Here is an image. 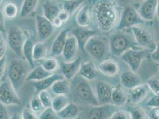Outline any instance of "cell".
Masks as SVG:
<instances>
[{
  "label": "cell",
  "mask_w": 159,
  "mask_h": 119,
  "mask_svg": "<svg viewBox=\"0 0 159 119\" xmlns=\"http://www.w3.org/2000/svg\"><path fill=\"white\" fill-rule=\"evenodd\" d=\"M90 10L100 31L107 33L117 26L123 9L116 0H92Z\"/></svg>",
  "instance_id": "6da1fadb"
},
{
  "label": "cell",
  "mask_w": 159,
  "mask_h": 119,
  "mask_svg": "<svg viewBox=\"0 0 159 119\" xmlns=\"http://www.w3.org/2000/svg\"><path fill=\"white\" fill-rule=\"evenodd\" d=\"M110 53L114 57H119L129 49H142L137 45L134 36L128 33L118 31L113 33L109 39Z\"/></svg>",
  "instance_id": "7a4b0ae2"
},
{
  "label": "cell",
  "mask_w": 159,
  "mask_h": 119,
  "mask_svg": "<svg viewBox=\"0 0 159 119\" xmlns=\"http://www.w3.org/2000/svg\"><path fill=\"white\" fill-rule=\"evenodd\" d=\"M74 93L77 98L84 104L93 106L100 105L96 93L89 81L81 76L74 82Z\"/></svg>",
  "instance_id": "3957f363"
},
{
  "label": "cell",
  "mask_w": 159,
  "mask_h": 119,
  "mask_svg": "<svg viewBox=\"0 0 159 119\" xmlns=\"http://www.w3.org/2000/svg\"><path fill=\"white\" fill-rule=\"evenodd\" d=\"M84 50L94 59L102 60L110 52L109 40L105 37L94 35L87 41Z\"/></svg>",
  "instance_id": "277c9868"
},
{
  "label": "cell",
  "mask_w": 159,
  "mask_h": 119,
  "mask_svg": "<svg viewBox=\"0 0 159 119\" xmlns=\"http://www.w3.org/2000/svg\"><path fill=\"white\" fill-rule=\"evenodd\" d=\"M26 67L25 63L20 60H12L8 67V78L18 93L26 79Z\"/></svg>",
  "instance_id": "5b68a950"
},
{
  "label": "cell",
  "mask_w": 159,
  "mask_h": 119,
  "mask_svg": "<svg viewBox=\"0 0 159 119\" xmlns=\"http://www.w3.org/2000/svg\"><path fill=\"white\" fill-rule=\"evenodd\" d=\"M27 38L26 32L17 26L10 27L7 33V43L17 56H22V49Z\"/></svg>",
  "instance_id": "8992f818"
},
{
  "label": "cell",
  "mask_w": 159,
  "mask_h": 119,
  "mask_svg": "<svg viewBox=\"0 0 159 119\" xmlns=\"http://www.w3.org/2000/svg\"><path fill=\"white\" fill-rule=\"evenodd\" d=\"M144 23V20L140 16L139 12L134 7H126L122 10L116 29L121 31L143 25Z\"/></svg>",
  "instance_id": "52a82bcc"
},
{
  "label": "cell",
  "mask_w": 159,
  "mask_h": 119,
  "mask_svg": "<svg viewBox=\"0 0 159 119\" xmlns=\"http://www.w3.org/2000/svg\"><path fill=\"white\" fill-rule=\"evenodd\" d=\"M131 33L137 45L142 49L152 50L156 48V42L151 33L139 25L131 27Z\"/></svg>",
  "instance_id": "ba28073f"
},
{
  "label": "cell",
  "mask_w": 159,
  "mask_h": 119,
  "mask_svg": "<svg viewBox=\"0 0 159 119\" xmlns=\"http://www.w3.org/2000/svg\"><path fill=\"white\" fill-rule=\"evenodd\" d=\"M0 102L6 106H19L21 101L8 79L0 83Z\"/></svg>",
  "instance_id": "9c48e42d"
},
{
  "label": "cell",
  "mask_w": 159,
  "mask_h": 119,
  "mask_svg": "<svg viewBox=\"0 0 159 119\" xmlns=\"http://www.w3.org/2000/svg\"><path fill=\"white\" fill-rule=\"evenodd\" d=\"M145 55L146 52L144 49H129L123 53L119 57L128 64L132 71L136 72L141 66Z\"/></svg>",
  "instance_id": "30bf717a"
},
{
  "label": "cell",
  "mask_w": 159,
  "mask_h": 119,
  "mask_svg": "<svg viewBox=\"0 0 159 119\" xmlns=\"http://www.w3.org/2000/svg\"><path fill=\"white\" fill-rule=\"evenodd\" d=\"M36 31L40 41H44L52 35L55 27L50 20L44 16L38 15L36 17Z\"/></svg>",
  "instance_id": "8fae6325"
},
{
  "label": "cell",
  "mask_w": 159,
  "mask_h": 119,
  "mask_svg": "<svg viewBox=\"0 0 159 119\" xmlns=\"http://www.w3.org/2000/svg\"><path fill=\"white\" fill-rule=\"evenodd\" d=\"M118 107L112 103L93 106L89 112L87 118L90 119H111L113 114L118 110Z\"/></svg>",
  "instance_id": "7c38bea8"
},
{
  "label": "cell",
  "mask_w": 159,
  "mask_h": 119,
  "mask_svg": "<svg viewBox=\"0 0 159 119\" xmlns=\"http://www.w3.org/2000/svg\"><path fill=\"white\" fill-rule=\"evenodd\" d=\"M98 33V31L89 29L88 27L79 26L72 30V35L77 40L79 49L84 53L85 52L84 47L87 41Z\"/></svg>",
  "instance_id": "4fadbf2b"
},
{
  "label": "cell",
  "mask_w": 159,
  "mask_h": 119,
  "mask_svg": "<svg viewBox=\"0 0 159 119\" xmlns=\"http://www.w3.org/2000/svg\"><path fill=\"white\" fill-rule=\"evenodd\" d=\"M113 86L105 82H98L95 87V93L98 101L101 104L112 103Z\"/></svg>",
  "instance_id": "5bb4252c"
},
{
  "label": "cell",
  "mask_w": 159,
  "mask_h": 119,
  "mask_svg": "<svg viewBox=\"0 0 159 119\" xmlns=\"http://www.w3.org/2000/svg\"><path fill=\"white\" fill-rule=\"evenodd\" d=\"M82 63L81 57H77L69 62H62L61 65V70L62 75L67 80H72L79 72Z\"/></svg>",
  "instance_id": "9a60e30c"
},
{
  "label": "cell",
  "mask_w": 159,
  "mask_h": 119,
  "mask_svg": "<svg viewBox=\"0 0 159 119\" xmlns=\"http://www.w3.org/2000/svg\"><path fill=\"white\" fill-rule=\"evenodd\" d=\"M157 7V0H144L138 12L144 21H152L156 15Z\"/></svg>",
  "instance_id": "2e32d148"
},
{
  "label": "cell",
  "mask_w": 159,
  "mask_h": 119,
  "mask_svg": "<svg viewBox=\"0 0 159 119\" xmlns=\"http://www.w3.org/2000/svg\"><path fill=\"white\" fill-rule=\"evenodd\" d=\"M79 48V45L75 38L73 35L68 36L62 53V55L65 61L69 62L75 59L76 58Z\"/></svg>",
  "instance_id": "e0dca14e"
},
{
  "label": "cell",
  "mask_w": 159,
  "mask_h": 119,
  "mask_svg": "<svg viewBox=\"0 0 159 119\" xmlns=\"http://www.w3.org/2000/svg\"><path fill=\"white\" fill-rule=\"evenodd\" d=\"M64 78H65L62 74L54 73L43 79L39 81H34L32 85L34 88L35 92L39 93L43 90H48V89L51 88L55 81L62 79Z\"/></svg>",
  "instance_id": "ac0fdd59"
},
{
  "label": "cell",
  "mask_w": 159,
  "mask_h": 119,
  "mask_svg": "<svg viewBox=\"0 0 159 119\" xmlns=\"http://www.w3.org/2000/svg\"><path fill=\"white\" fill-rule=\"evenodd\" d=\"M120 80L122 86L128 89H131L141 84L140 77L136 72L132 70L121 73Z\"/></svg>",
  "instance_id": "d6986e66"
},
{
  "label": "cell",
  "mask_w": 159,
  "mask_h": 119,
  "mask_svg": "<svg viewBox=\"0 0 159 119\" xmlns=\"http://www.w3.org/2000/svg\"><path fill=\"white\" fill-rule=\"evenodd\" d=\"M69 29H64L60 32L54 40L52 48H51V55L55 57L62 55L64 48L66 42L67 37L68 36Z\"/></svg>",
  "instance_id": "ffe728a7"
},
{
  "label": "cell",
  "mask_w": 159,
  "mask_h": 119,
  "mask_svg": "<svg viewBox=\"0 0 159 119\" xmlns=\"http://www.w3.org/2000/svg\"><path fill=\"white\" fill-rule=\"evenodd\" d=\"M99 70L105 76L114 77L119 74L120 67L116 61L112 59H107L103 60L100 63Z\"/></svg>",
  "instance_id": "44dd1931"
},
{
  "label": "cell",
  "mask_w": 159,
  "mask_h": 119,
  "mask_svg": "<svg viewBox=\"0 0 159 119\" xmlns=\"http://www.w3.org/2000/svg\"><path fill=\"white\" fill-rule=\"evenodd\" d=\"M150 89L147 83L140 84L130 91V100L133 104H139L145 99Z\"/></svg>",
  "instance_id": "7402d4cb"
},
{
  "label": "cell",
  "mask_w": 159,
  "mask_h": 119,
  "mask_svg": "<svg viewBox=\"0 0 159 119\" xmlns=\"http://www.w3.org/2000/svg\"><path fill=\"white\" fill-rule=\"evenodd\" d=\"M80 76L88 81H92L97 77V69L93 61L82 62L80 68Z\"/></svg>",
  "instance_id": "603a6c76"
},
{
  "label": "cell",
  "mask_w": 159,
  "mask_h": 119,
  "mask_svg": "<svg viewBox=\"0 0 159 119\" xmlns=\"http://www.w3.org/2000/svg\"><path fill=\"white\" fill-rule=\"evenodd\" d=\"M62 10L57 3L51 0H47L43 5V16L51 22L58 16Z\"/></svg>",
  "instance_id": "cb8c5ba5"
},
{
  "label": "cell",
  "mask_w": 159,
  "mask_h": 119,
  "mask_svg": "<svg viewBox=\"0 0 159 119\" xmlns=\"http://www.w3.org/2000/svg\"><path fill=\"white\" fill-rule=\"evenodd\" d=\"M77 22L80 26L89 27L92 22V13L90 6L86 4L81 7L76 17Z\"/></svg>",
  "instance_id": "d4e9b609"
},
{
  "label": "cell",
  "mask_w": 159,
  "mask_h": 119,
  "mask_svg": "<svg viewBox=\"0 0 159 119\" xmlns=\"http://www.w3.org/2000/svg\"><path fill=\"white\" fill-rule=\"evenodd\" d=\"M128 101V96L125 92L119 86L113 87L112 93V104L117 107L125 104Z\"/></svg>",
  "instance_id": "484cf974"
},
{
  "label": "cell",
  "mask_w": 159,
  "mask_h": 119,
  "mask_svg": "<svg viewBox=\"0 0 159 119\" xmlns=\"http://www.w3.org/2000/svg\"><path fill=\"white\" fill-rule=\"evenodd\" d=\"M79 114V109L76 104L73 102L69 103L67 106L57 112L60 119H75Z\"/></svg>",
  "instance_id": "4316f807"
},
{
  "label": "cell",
  "mask_w": 159,
  "mask_h": 119,
  "mask_svg": "<svg viewBox=\"0 0 159 119\" xmlns=\"http://www.w3.org/2000/svg\"><path fill=\"white\" fill-rule=\"evenodd\" d=\"M53 73L48 72L41 65L34 67L27 75L26 81H39L51 76Z\"/></svg>",
  "instance_id": "83f0119b"
},
{
  "label": "cell",
  "mask_w": 159,
  "mask_h": 119,
  "mask_svg": "<svg viewBox=\"0 0 159 119\" xmlns=\"http://www.w3.org/2000/svg\"><path fill=\"white\" fill-rule=\"evenodd\" d=\"M39 0H23L20 11V16L25 18L33 13L38 7Z\"/></svg>",
  "instance_id": "f1b7e54d"
},
{
  "label": "cell",
  "mask_w": 159,
  "mask_h": 119,
  "mask_svg": "<svg viewBox=\"0 0 159 119\" xmlns=\"http://www.w3.org/2000/svg\"><path fill=\"white\" fill-rule=\"evenodd\" d=\"M68 80L64 78L55 81L51 87L52 92L55 95H66L70 89V85Z\"/></svg>",
  "instance_id": "f546056e"
},
{
  "label": "cell",
  "mask_w": 159,
  "mask_h": 119,
  "mask_svg": "<svg viewBox=\"0 0 159 119\" xmlns=\"http://www.w3.org/2000/svg\"><path fill=\"white\" fill-rule=\"evenodd\" d=\"M34 45L33 41L28 38L26 40L22 49V56H23L29 64L33 68L34 67L33 57Z\"/></svg>",
  "instance_id": "4dcf8cb0"
},
{
  "label": "cell",
  "mask_w": 159,
  "mask_h": 119,
  "mask_svg": "<svg viewBox=\"0 0 159 119\" xmlns=\"http://www.w3.org/2000/svg\"><path fill=\"white\" fill-rule=\"evenodd\" d=\"M47 54L48 47L45 43L39 42L34 45L33 53L34 61L45 59L47 58Z\"/></svg>",
  "instance_id": "1f68e13d"
},
{
  "label": "cell",
  "mask_w": 159,
  "mask_h": 119,
  "mask_svg": "<svg viewBox=\"0 0 159 119\" xmlns=\"http://www.w3.org/2000/svg\"><path fill=\"white\" fill-rule=\"evenodd\" d=\"M19 13V9L17 4L13 1L6 2L2 8V14L4 17L7 19H13L16 18Z\"/></svg>",
  "instance_id": "d6a6232c"
},
{
  "label": "cell",
  "mask_w": 159,
  "mask_h": 119,
  "mask_svg": "<svg viewBox=\"0 0 159 119\" xmlns=\"http://www.w3.org/2000/svg\"><path fill=\"white\" fill-rule=\"evenodd\" d=\"M69 104V99L66 95H56L52 102V107L57 112H59Z\"/></svg>",
  "instance_id": "836d02e7"
},
{
  "label": "cell",
  "mask_w": 159,
  "mask_h": 119,
  "mask_svg": "<svg viewBox=\"0 0 159 119\" xmlns=\"http://www.w3.org/2000/svg\"><path fill=\"white\" fill-rule=\"evenodd\" d=\"M84 2V0H65L62 4V10L72 15Z\"/></svg>",
  "instance_id": "e575fe53"
},
{
  "label": "cell",
  "mask_w": 159,
  "mask_h": 119,
  "mask_svg": "<svg viewBox=\"0 0 159 119\" xmlns=\"http://www.w3.org/2000/svg\"><path fill=\"white\" fill-rule=\"evenodd\" d=\"M41 66L48 72L54 73L57 70H58L60 66V63L57 59L52 56L43 59Z\"/></svg>",
  "instance_id": "d590c367"
},
{
  "label": "cell",
  "mask_w": 159,
  "mask_h": 119,
  "mask_svg": "<svg viewBox=\"0 0 159 119\" xmlns=\"http://www.w3.org/2000/svg\"><path fill=\"white\" fill-rule=\"evenodd\" d=\"M30 107L31 110L38 116L45 108L43 106L38 95H34L32 98L30 102Z\"/></svg>",
  "instance_id": "8d00e7d4"
},
{
  "label": "cell",
  "mask_w": 159,
  "mask_h": 119,
  "mask_svg": "<svg viewBox=\"0 0 159 119\" xmlns=\"http://www.w3.org/2000/svg\"><path fill=\"white\" fill-rule=\"evenodd\" d=\"M40 99L45 108H48L52 107V97L51 93L48 90H43L38 93Z\"/></svg>",
  "instance_id": "74e56055"
},
{
  "label": "cell",
  "mask_w": 159,
  "mask_h": 119,
  "mask_svg": "<svg viewBox=\"0 0 159 119\" xmlns=\"http://www.w3.org/2000/svg\"><path fill=\"white\" fill-rule=\"evenodd\" d=\"M38 118L39 119H60L57 112L53 110L52 107L45 108L39 115Z\"/></svg>",
  "instance_id": "f35d334b"
},
{
  "label": "cell",
  "mask_w": 159,
  "mask_h": 119,
  "mask_svg": "<svg viewBox=\"0 0 159 119\" xmlns=\"http://www.w3.org/2000/svg\"><path fill=\"white\" fill-rule=\"evenodd\" d=\"M129 112L133 119H145L148 118V114L146 110L141 107H137L132 108Z\"/></svg>",
  "instance_id": "ab89813d"
},
{
  "label": "cell",
  "mask_w": 159,
  "mask_h": 119,
  "mask_svg": "<svg viewBox=\"0 0 159 119\" xmlns=\"http://www.w3.org/2000/svg\"><path fill=\"white\" fill-rule=\"evenodd\" d=\"M147 85L149 86L150 91L154 94L159 96V79L157 78H152L147 81Z\"/></svg>",
  "instance_id": "60d3db41"
},
{
  "label": "cell",
  "mask_w": 159,
  "mask_h": 119,
  "mask_svg": "<svg viewBox=\"0 0 159 119\" xmlns=\"http://www.w3.org/2000/svg\"><path fill=\"white\" fill-rule=\"evenodd\" d=\"M111 119H131V116L129 112L117 110L113 114Z\"/></svg>",
  "instance_id": "b9f144b4"
},
{
  "label": "cell",
  "mask_w": 159,
  "mask_h": 119,
  "mask_svg": "<svg viewBox=\"0 0 159 119\" xmlns=\"http://www.w3.org/2000/svg\"><path fill=\"white\" fill-rule=\"evenodd\" d=\"M21 118L23 119H37L38 116L36 115L31 108H25L21 112Z\"/></svg>",
  "instance_id": "7bdbcfd3"
},
{
  "label": "cell",
  "mask_w": 159,
  "mask_h": 119,
  "mask_svg": "<svg viewBox=\"0 0 159 119\" xmlns=\"http://www.w3.org/2000/svg\"><path fill=\"white\" fill-rule=\"evenodd\" d=\"M144 106L148 107H159V96L156 94L152 95L147 101H146Z\"/></svg>",
  "instance_id": "ee69618b"
},
{
  "label": "cell",
  "mask_w": 159,
  "mask_h": 119,
  "mask_svg": "<svg viewBox=\"0 0 159 119\" xmlns=\"http://www.w3.org/2000/svg\"><path fill=\"white\" fill-rule=\"evenodd\" d=\"M7 51V42L3 36V33L0 32V59L6 55Z\"/></svg>",
  "instance_id": "f6af8a7d"
},
{
  "label": "cell",
  "mask_w": 159,
  "mask_h": 119,
  "mask_svg": "<svg viewBox=\"0 0 159 119\" xmlns=\"http://www.w3.org/2000/svg\"><path fill=\"white\" fill-rule=\"evenodd\" d=\"M10 114L6 105L0 102V119H10Z\"/></svg>",
  "instance_id": "bcb514c9"
},
{
  "label": "cell",
  "mask_w": 159,
  "mask_h": 119,
  "mask_svg": "<svg viewBox=\"0 0 159 119\" xmlns=\"http://www.w3.org/2000/svg\"><path fill=\"white\" fill-rule=\"evenodd\" d=\"M7 64V59L6 55L0 59V81L2 79L6 70Z\"/></svg>",
  "instance_id": "7dc6e473"
},
{
  "label": "cell",
  "mask_w": 159,
  "mask_h": 119,
  "mask_svg": "<svg viewBox=\"0 0 159 119\" xmlns=\"http://www.w3.org/2000/svg\"><path fill=\"white\" fill-rule=\"evenodd\" d=\"M148 119H159V107H152L148 113Z\"/></svg>",
  "instance_id": "c3c4849f"
},
{
  "label": "cell",
  "mask_w": 159,
  "mask_h": 119,
  "mask_svg": "<svg viewBox=\"0 0 159 119\" xmlns=\"http://www.w3.org/2000/svg\"><path fill=\"white\" fill-rule=\"evenodd\" d=\"M151 57L154 61L159 63V42L156 44L154 51H152Z\"/></svg>",
  "instance_id": "681fc988"
},
{
  "label": "cell",
  "mask_w": 159,
  "mask_h": 119,
  "mask_svg": "<svg viewBox=\"0 0 159 119\" xmlns=\"http://www.w3.org/2000/svg\"><path fill=\"white\" fill-rule=\"evenodd\" d=\"M70 14L66 12H65L64 10H62L60 12V13L58 14V18L60 19V20H61L63 23L66 22L68 20H69L70 17Z\"/></svg>",
  "instance_id": "f907efd6"
},
{
  "label": "cell",
  "mask_w": 159,
  "mask_h": 119,
  "mask_svg": "<svg viewBox=\"0 0 159 119\" xmlns=\"http://www.w3.org/2000/svg\"><path fill=\"white\" fill-rule=\"evenodd\" d=\"M0 32L5 33V26H4V16L2 12H0Z\"/></svg>",
  "instance_id": "816d5d0a"
},
{
  "label": "cell",
  "mask_w": 159,
  "mask_h": 119,
  "mask_svg": "<svg viewBox=\"0 0 159 119\" xmlns=\"http://www.w3.org/2000/svg\"><path fill=\"white\" fill-rule=\"evenodd\" d=\"M53 26L55 28H60L63 25V22L60 20V19L58 18V17H57L56 19H55L54 20L52 21Z\"/></svg>",
  "instance_id": "f5cc1de1"
},
{
  "label": "cell",
  "mask_w": 159,
  "mask_h": 119,
  "mask_svg": "<svg viewBox=\"0 0 159 119\" xmlns=\"http://www.w3.org/2000/svg\"><path fill=\"white\" fill-rule=\"evenodd\" d=\"M156 15L157 16V18L159 21V0H157V11H156Z\"/></svg>",
  "instance_id": "db71d44e"
},
{
  "label": "cell",
  "mask_w": 159,
  "mask_h": 119,
  "mask_svg": "<svg viewBox=\"0 0 159 119\" xmlns=\"http://www.w3.org/2000/svg\"><path fill=\"white\" fill-rule=\"evenodd\" d=\"M3 1H4V0H0V6L2 5V4Z\"/></svg>",
  "instance_id": "11a10c76"
},
{
  "label": "cell",
  "mask_w": 159,
  "mask_h": 119,
  "mask_svg": "<svg viewBox=\"0 0 159 119\" xmlns=\"http://www.w3.org/2000/svg\"><path fill=\"white\" fill-rule=\"evenodd\" d=\"M134 1H143V0H134Z\"/></svg>",
  "instance_id": "9f6ffc18"
},
{
  "label": "cell",
  "mask_w": 159,
  "mask_h": 119,
  "mask_svg": "<svg viewBox=\"0 0 159 119\" xmlns=\"http://www.w3.org/2000/svg\"></svg>",
  "instance_id": "6f0895ef"
}]
</instances>
